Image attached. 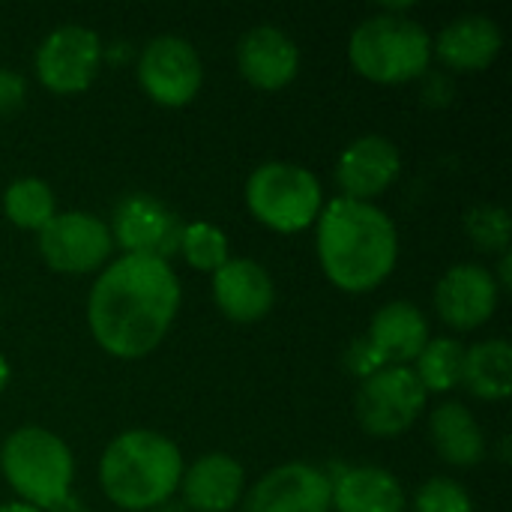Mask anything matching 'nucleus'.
Segmentation results:
<instances>
[{"instance_id": "nucleus-27", "label": "nucleus", "mask_w": 512, "mask_h": 512, "mask_svg": "<svg viewBox=\"0 0 512 512\" xmlns=\"http://www.w3.org/2000/svg\"><path fill=\"white\" fill-rule=\"evenodd\" d=\"M414 512H474V504L465 486H459L456 480L432 477L417 489Z\"/></svg>"}, {"instance_id": "nucleus-8", "label": "nucleus", "mask_w": 512, "mask_h": 512, "mask_svg": "<svg viewBox=\"0 0 512 512\" xmlns=\"http://www.w3.org/2000/svg\"><path fill=\"white\" fill-rule=\"evenodd\" d=\"M108 231L123 255L168 261L180 249L183 222L165 201L147 192H132L114 207Z\"/></svg>"}, {"instance_id": "nucleus-32", "label": "nucleus", "mask_w": 512, "mask_h": 512, "mask_svg": "<svg viewBox=\"0 0 512 512\" xmlns=\"http://www.w3.org/2000/svg\"><path fill=\"white\" fill-rule=\"evenodd\" d=\"M153 512H189L186 510V504H174V501H165V504H159Z\"/></svg>"}, {"instance_id": "nucleus-23", "label": "nucleus", "mask_w": 512, "mask_h": 512, "mask_svg": "<svg viewBox=\"0 0 512 512\" xmlns=\"http://www.w3.org/2000/svg\"><path fill=\"white\" fill-rule=\"evenodd\" d=\"M3 213L15 228L24 231H42L54 216H57V201L54 192L45 180L39 177H21L6 186L3 192Z\"/></svg>"}, {"instance_id": "nucleus-4", "label": "nucleus", "mask_w": 512, "mask_h": 512, "mask_svg": "<svg viewBox=\"0 0 512 512\" xmlns=\"http://www.w3.org/2000/svg\"><path fill=\"white\" fill-rule=\"evenodd\" d=\"M351 66L375 84H405L432 63V36L402 12H381L357 24L348 42Z\"/></svg>"}, {"instance_id": "nucleus-28", "label": "nucleus", "mask_w": 512, "mask_h": 512, "mask_svg": "<svg viewBox=\"0 0 512 512\" xmlns=\"http://www.w3.org/2000/svg\"><path fill=\"white\" fill-rule=\"evenodd\" d=\"M345 369H348L354 378L363 381V378L381 372L384 366H381V360L375 357V351L369 348L366 336H360V339H354V342L348 345V351H345Z\"/></svg>"}, {"instance_id": "nucleus-31", "label": "nucleus", "mask_w": 512, "mask_h": 512, "mask_svg": "<svg viewBox=\"0 0 512 512\" xmlns=\"http://www.w3.org/2000/svg\"><path fill=\"white\" fill-rule=\"evenodd\" d=\"M0 512H42V510H36V507H30V504H24V501H15V504H3Z\"/></svg>"}, {"instance_id": "nucleus-12", "label": "nucleus", "mask_w": 512, "mask_h": 512, "mask_svg": "<svg viewBox=\"0 0 512 512\" xmlns=\"http://www.w3.org/2000/svg\"><path fill=\"white\" fill-rule=\"evenodd\" d=\"M243 512H330V477L306 462L267 471L240 501Z\"/></svg>"}, {"instance_id": "nucleus-1", "label": "nucleus", "mask_w": 512, "mask_h": 512, "mask_svg": "<svg viewBox=\"0 0 512 512\" xmlns=\"http://www.w3.org/2000/svg\"><path fill=\"white\" fill-rule=\"evenodd\" d=\"M180 309V282L168 261L123 255L108 264L87 300V324L102 351L141 360L168 336Z\"/></svg>"}, {"instance_id": "nucleus-17", "label": "nucleus", "mask_w": 512, "mask_h": 512, "mask_svg": "<svg viewBox=\"0 0 512 512\" xmlns=\"http://www.w3.org/2000/svg\"><path fill=\"white\" fill-rule=\"evenodd\" d=\"M366 342L384 369L387 366H411L429 342V321L414 303L393 300L375 312Z\"/></svg>"}, {"instance_id": "nucleus-19", "label": "nucleus", "mask_w": 512, "mask_h": 512, "mask_svg": "<svg viewBox=\"0 0 512 512\" xmlns=\"http://www.w3.org/2000/svg\"><path fill=\"white\" fill-rule=\"evenodd\" d=\"M501 45H504V33L489 15H462L435 36L432 54H438V60L447 69L480 72L498 60Z\"/></svg>"}, {"instance_id": "nucleus-22", "label": "nucleus", "mask_w": 512, "mask_h": 512, "mask_svg": "<svg viewBox=\"0 0 512 512\" xmlns=\"http://www.w3.org/2000/svg\"><path fill=\"white\" fill-rule=\"evenodd\" d=\"M462 384L486 402H504L512 393V348L507 339H483L465 348Z\"/></svg>"}, {"instance_id": "nucleus-13", "label": "nucleus", "mask_w": 512, "mask_h": 512, "mask_svg": "<svg viewBox=\"0 0 512 512\" xmlns=\"http://www.w3.org/2000/svg\"><path fill=\"white\" fill-rule=\"evenodd\" d=\"M501 300L498 279L489 267L480 264H456L450 267L435 288L438 318L453 330H477L483 327Z\"/></svg>"}, {"instance_id": "nucleus-25", "label": "nucleus", "mask_w": 512, "mask_h": 512, "mask_svg": "<svg viewBox=\"0 0 512 512\" xmlns=\"http://www.w3.org/2000/svg\"><path fill=\"white\" fill-rule=\"evenodd\" d=\"M189 267L195 270H207V273H216L228 258V237L219 225L213 222H189L183 225V234H180V249H177Z\"/></svg>"}, {"instance_id": "nucleus-15", "label": "nucleus", "mask_w": 512, "mask_h": 512, "mask_svg": "<svg viewBox=\"0 0 512 512\" xmlns=\"http://www.w3.org/2000/svg\"><path fill=\"white\" fill-rule=\"evenodd\" d=\"M237 69L258 90H282L300 69L297 42L273 24H258L237 42Z\"/></svg>"}, {"instance_id": "nucleus-30", "label": "nucleus", "mask_w": 512, "mask_h": 512, "mask_svg": "<svg viewBox=\"0 0 512 512\" xmlns=\"http://www.w3.org/2000/svg\"><path fill=\"white\" fill-rule=\"evenodd\" d=\"M510 264H512V255L510 252H504V255H501V279H498V288H501V291H507V288H510Z\"/></svg>"}, {"instance_id": "nucleus-29", "label": "nucleus", "mask_w": 512, "mask_h": 512, "mask_svg": "<svg viewBox=\"0 0 512 512\" xmlns=\"http://www.w3.org/2000/svg\"><path fill=\"white\" fill-rule=\"evenodd\" d=\"M24 96H27V81L12 69H0V117L21 108Z\"/></svg>"}, {"instance_id": "nucleus-7", "label": "nucleus", "mask_w": 512, "mask_h": 512, "mask_svg": "<svg viewBox=\"0 0 512 512\" xmlns=\"http://www.w3.org/2000/svg\"><path fill=\"white\" fill-rule=\"evenodd\" d=\"M426 399L429 393L411 366H387L360 381L354 411L363 432L372 438H399L417 423Z\"/></svg>"}, {"instance_id": "nucleus-16", "label": "nucleus", "mask_w": 512, "mask_h": 512, "mask_svg": "<svg viewBox=\"0 0 512 512\" xmlns=\"http://www.w3.org/2000/svg\"><path fill=\"white\" fill-rule=\"evenodd\" d=\"M213 300L219 312L237 324H255L267 318L276 303L270 273L249 258H228L213 273Z\"/></svg>"}, {"instance_id": "nucleus-26", "label": "nucleus", "mask_w": 512, "mask_h": 512, "mask_svg": "<svg viewBox=\"0 0 512 512\" xmlns=\"http://www.w3.org/2000/svg\"><path fill=\"white\" fill-rule=\"evenodd\" d=\"M468 237L483 252H510V213L498 204H480L465 219Z\"/></svg>"}, {"instance_id": "nucleus-6", "label": "nucleus", "mask_w": 512, "mask_h": 512, "mask_svg": "<svg viewBox=\"0 0 512 512\" xmlns=\"http://www.w3.org/2000/svg\"><path fill=\"white\" fill-rule=\"evenodd\" d=\"M249 213L279 234H294L318 222L324 192L318 177L294 162H264L246 180Z\"/></svg>"}, {"instance_id": "nucleus-2", "label": "nucleus", "mask_w": 512, "mask_h": 512, "mask_svg": "<svg viewBox=\"0 0 512 512\" xmlns=\"http://www.w3.org/2000/svg\"><path fill=\"white\" fill-rule=\"evenodd\" d=\"M318 258L336 288L348 294H366L378 288L396 267V225L369 201L336 198L324 204L318 216Z\"/></svg>"}, {"instance_id": "nucleus-18", "label": "nucleus", "mask_w": 512, "mask_h": 512, "mask_svg": "<svg viewBox=\"0 0 512 512\" xmlns=\"http://www.w3.org/2000/svg\"><path fill=\"white\" fill-rule=\"evenodd\" d=\"M180 489L189 512H228L243 501L246 474L228 453H207L183 471Z\"/></svg>"}, {"instance_id": "nucleus-10", "label": "nucleus", "mask_w": 512, "mask_h": 512, "mask_svg": "<svg viewBox=\"0 0 512 512\" xmlns=\"http://www.w3.org/2000/svg\"><path fill=\"white\" fill-rule=\"evenodd\" d=\"M138 81L153 102L165 108H183L198 96L204 66L192 42L180 36H156L138 57Z\"/></svg>"}, {"instance_id": "nucleus-11", "label": "nucleus", "mask_w": 512, "mask_h": 512, "mask_svg": "<svg viewBox=\"0 0 512 512\" xmlns=\"http://www.w3.org/2000/svg\"><path fill=\"white\" fill-rule=\"evenodd\" d=\"M102 63V42L90 27L63 24L36 51V78L57 96L81 93L93 84Z\"/></svg>"}, {"instance_id": "nucleus-3", "label": "nucleus", "mask_w": 512, "mask_h": 512, "mask_svg": "<svg viewBox=\"0 0 512 512\" xmlns=\"http://www.w3.org/2000/svg\"><path fill=\"white\" fill-rule=\"evenodd\" d=\"M183 456L180 447L150 429H129L117 435L99 462V486L105 498L129 512L156 510L180 489Z\"/></svg>"}, {"instance_id": "nucleus-21", "label": "nucleus", "mask_w": 512, "mask_h": 512, "mask_svg": "<svg viewBox=\"0 0 512 512\" xmlns=\"http://www.w3.org/2000/svg\"><path fill=\"white\" fill-rule=\"evenodd\" d=\"M429 438L447 465L474 468L486 459V435L477 417L459 402H444L432 411Z\"/></svg>"}, {"instance_id": "nucleus-24", "label": "nucleus", "mask_w": 512, "mask_h": 512, "mask_svg": "<svg viewBox=\"0 0 512 512\" xmlns=\"http://www.w3.org/2000/svg\"><path fill=\"white\" fill-rule=\"evenodd\" d=\"M414 375L423 384L426 393H450L462 384L465 369V345L450 336L429 339L420 357L414 360Z\"/></svg>"}, {"instance_id": "nucleus-14", "label": "nucleus", "mask_w": 512, "mask_h": 512, "mask_svg": "<svg viewBox=\"0 0 512 512\" xmlns=\"http://www.w3.org/2000/svg\"><path fill=\"white\" fill-rule=\"evenodd\" d=\"M402 171L399 147L384 135H363L351 141L336 162V183L351 201H375L384 195Z\"/></svg>"}, {"instance_id": "nucleus-5", "label": "nucleus", "mask_w": 512, "mask_h": 512, "mask_svg": "<svg viewBox=\"0 0 512 512\" xmlns=\"http://www.w3.org/2000/svg\"><path fill=\"white\" fill-rule=\"evenodd\" d=\"M0 471L24 504L45 512L69 501L75 462L54 432L42 426H21L3 441Z\"/></svg>"}, {"instance_id": "nucleus-33", "label": "nucleus", "mask_w": 512, "mask_h": 512, "mask_svg": "<svg viewBox=\"0 0 512 512\" xmlns=\"http://www.w3.org/2000/svg\"><path fill=\"white\" fill-rule=\"evenodd\" d=\"M6 381H9V366H6V360H3V354H0V390L6 387Z\"/></svg>"}, {"instance_id": "nucleus-9", "label": "nucleus", "mask_w": 512, "mask_h": 512, "mask_svg": "<svg viewBox=\"0 0 512 512\" xmlns=\"http://www.w3.org/2000/svg\"><path fill=\"white\" fill-rule=\"evenodd\" d=\"M114 249L108 225L84 210L57 213L39 231V252L45 264L57 273L81 276L99 270Z\"/></svg>"}, {"instance_id": "nucleus-20", "label": "nucleus", "mask_w": 512, "mask_h": 512, "mask_svg": "<svg viewBox=\"0 0 512 512\" xmlns=\"http://www.w3.org/2000/svg\"><path fill=\"white\" fill-rule=\"evenodd\" d=\"M330 477V474H327ZM405 489L396 474L360 465L339 468L330 477V510L336 512H405Z\"/></svg>"}]
</instances>
